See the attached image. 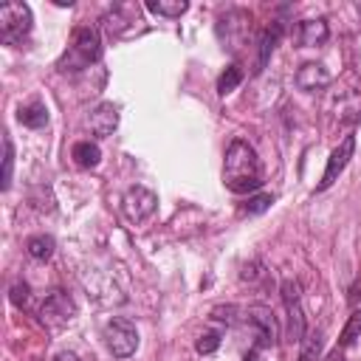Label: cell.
<instances>
[{"label": "cell", "mask_w": 361, "mask_h": 361, "mask_svg": "<svg viewBox=\"0 0 361 361\" xmlns=\"http://www.w3.org/2000/svg\"><path fill=\"white\" fill-rule=\"evenodd\" d=\"M223 183L234 195H251L262 186V166L254 147L243 138H234L223 161Z\"/></svg>", "instance_id": "6da1fadb"}, {"label": "cell", "mask_w": 361, "mask_h": 361, "mask_svg": "<svg viewBox=\"0 0 361 361\" xmlns=\"http://www.w3.org/2000/svg\"><path fill=\"white\" fill-rule=\"evenodd\" d=\"M99 56H102V37H99V31L90 28V25H79V28H73L68 48L59 56L56 71L76 73V71H85V68L96 65Z\"/></svg>", "instance_id": "7a4b0ae2"}, {"label": "cell", "mask_w": 361, "mask_h": 361, "mask_svg": "<svg viewBox=\"0 0 361 361\" xmlns=\"http://www.w3.org/2000/svg\"><path fill=\"white\" fill-rule=\"evenodd\" d=\"M31 6L28 3H3L0 6V39L6 45H20L31 34Z\"/></svg>", "instance_id": "3957f363"}, {"label": "cell", "mask_w": 361, "mask_h": 361, "mask_svg": "<svg viewBox=\"0 0 361 361\" xmlns=\"http://www.w3.org/2000/svg\"><path fill=\"white\" fill-rule=\"evenodd\" d=\"M102 336H104L107 350H110L116 358H130V355L135 353V347H138V330H135V324H133L130 319H121V316L110 319V322L104 324Z\"/></svg>", "instance_id": "277c9868"}, {"label": "cell", "mask_w": 361, "mask_h": 361, "mask_svg": "<svg viewBox=\"0 0 361 361\" xmlns=\"http://www.w3.org/2000/svg\"><path fill=\"white\" fill-rule=\"evenodd\" d=\"M155 206H158V195L152 189L141 186V183L130 186L124 192V200H121V209H124V214H127L130 223H144L147 217L155 214Z\"/></svg>", "instance_id": "5b68a950"}, {"label": "cell", "mask_w": 361, "mask_h": 361, "mask_svg": "<svg viewBox=\"0 0 361 361\" xmlns=\"http://www.w3.org/2000/svg\"><path fill=\"white\" fill-rule=\"evenodd\" d=\"M282 302H285V313H288V338L302 341L307 330H305V310H302V293H299L296 279L282 282Z\"/></svg>", "instance_id": "8992f818"}, {"label": "cell", "mask_w": 361, "mask_h": 361, "mask_svg": "<svg viewBox=\"0 0 361 361\" xmlns=\"http://www.w3.org/2000/svg\"><path fill=\"white\" fill-rule=\"evenodd\" d=\"M245 322H248V327L254 330V336H257V350L259 347H274L276 344V336H279V327H276V319H274V313L268 310V307H262V305H254V307H248L245 310Z\"/></svg>", "instance_id": "52a82bcc"}, {"label": "cell", "mask_w": 361, "mask_h": 361, "mask_svg": "<svg viewBox=\"0 0 361 361\" xmlns=\"http://www.w3.org/2000/svg\"><path fill=\"white\" fill-rule=\"evenodd\" d=\"M353 152H355V135L350 133V135H344V141L330 152V158H327V166H324V175H322V180H319V192H324L327 186H333L336 180H338V175L344 172V166L350 164V158H353Z\"/></svg>", "instance_id": "ba28073f"}, {"label": "cell", "mask_w": 361, "mask_h": 361, "mask_svg": "<svg viewBox=\"0 0 361 361\" xmlns=\"http://www.w3.org/2000/svg\"><path fill=\"white\" fill-rule=\"evenodd\" d=\"M73 302L68 299V293H62V290H51L48 296H45V302H42V307H39V316H42V322L48 324V327H65L71 319H73Z\"/></svg>", "instance_id": "9c48e42d"}, {"label": "cell", "mask_w": 361, "mask_h": 361, "mask_svg": "<svg viewBox=\"0 0 361 361\" xmlns=\"http://www.w3.org/2000/svg\"><path fill=\"white\" fill-rule=\"evenodd\" d=\"M330 82H333V76H330V71H327L322 62H305V65L299 68V73H296V85H299L302 90H307V93L322 90V87H327Z\"/></svg>", "instance_id": "30bf717a"}, {"label": "cell", "mask_w": 361, "mask_h": 361, "mask_svg": "<svg viewBox=\"0 0 361 361\" xmlns=\"http://www.w3.org/2000/svg\"><path fill=\"white\" fill-rule=\"evenodd\" d=\"M135 23H138V6H113V11L104 17V28L110 31V34H116V37H121V34H127L130 28H135Z\"/></svg>", "instance_id": "8fae6325"}, {"label": "cell", "mask_w": 361, "mask_h": 361, "mask_svg": "<svg viewBox=\"0 0 361 361\" xmlns=\"http://www.w3.org/2000/svg\"><path fill=\"white\" fill-rule=\"evenodd\" d=\"M116 127H118V107L110 104V102H102V104L90 113V130H93V135L104 138V135H110Z\"/></svg>", "instance_id": "7c38bea8"}, {"label": "cell", "mask_w": 361, "mask_h": 361, "mask_svg": "<svg viewBox=\"0 0 361 361\" xmlns=\"http://www.w3.org/2000/svg\"><path fill=\"white\" fill-rule=\"evenodd\" d=\"M296 37H299V42H302L305 48H316V45H324V42H327L330 28H327V23H324L322 17H316V20H302Z\"/></svg>", "instance_id": "4fadbf2b"}, {"label": "cell", "mask_w": 361, "mask_h": 361, "mask_svg": "<svg viewBox=\"0 0 361 361\" xmlns=\"http://www.w3.org/2000/svg\"><path fill=\"white\" fill-rule=\"evenodd\" d=\"M17 121L25 124V127H31V130H42L48 124V107H45V102L31 99L28 104H23L17 110Z\"/></svg>", "instance_id": "5bb4252c"}, {"label": "cell", "mask_w": 361, "mask_h": 361, "mask_svg": "<svg viewBox=\"0 0 361 361\" xmlns=\"http://www.w3.org/2000/svg\"><path fill=\"white\" fill-rule=\"evenodd\" d=\"M282 23H271L268 28H265V34H262V39H259V56H257V73L268 65V59H271V54L276 51V45H279V39H282Z\"/></svg>", "instance_id": "9a60e30c"}, {"label": "cell", "mask_w": 361, "mask_h": 361, "mask_svg": "<svg viewBox=\"0 0 361 361\" xmlns=\"http://www.w3.org/2000/svg\"><path fill=\"white\" fill-rule=\"evenodd\" d=\"M71 155H73V164L82 166V169H90V166H96L102 161V149L93 141H76L73 149H71Z\"/></svg>", "instance_id": "2e32d148"}, {"label": "cell", "mask_w": 361, "mask_h": 361, "mask_svg": "<svg viewBox=\"0 0 361 361\" xmlns=\"http://www.w3.org/2000/svg\"><path fill=\"white\" fill-rule=\"evenodd\" d=\"M54 248H56V243H54L51 234H34V237L25 240V251H28V257L37 259V262L51 259V257H54Z\"/></svg>", "instance_id": "e0dca14e"}, {"label": "cell", "mask_w": 361, "mask_h": 361, "mask_svg": "<svg viewBox=\"0 0 361 361\" xmlns=\"http://www.w3.org/2000/svg\"><path fill=\"white\" fill-rule=\"evenodd\" d=\"M299 358L296 361H322V347H324V338L322 333H305V338L299 341Z\"/></svg>", "instance_id": "ac0fdd59"}, {"label": "cell", "mask_w": 361, "mask_h": 361, "mask_svg": "<svg viewBox=\"0 0 361 361\" xmlns=\"http://www.w3.org/2000/svg\"><path fill=\"white\" fill-rule=\"evenodd\" d=\"M189 8L186 0H147V11L158 14V17H180L183 11Z\"/></svg>", "instance_id": "d6986e66"}, {"label": "cell", "mask_w": 361, "mask_h": 361, "mask_svg": "<svg viewBox=\"0 0 361 361\" xmlns=\"http://www.w3.org/2000/svg\"><path fill=\"white\" fill-rule=\"evenodd\" d=\"M358 338H361V310H353L347 324H344V330H341V336H338V350L353 347Z\"/></svg>", "instance_id": "ffe728a7"}, {"label": "cell", "mask_w": 361, "mask_h": 361, "mask_svg": "<svg viewBox=\"0 0 361 361\" xmlns=\"http://www.w3.org/2000/svg\"><path fill=\"white\" fill-rule=\"evenodd\" d=\"M240 82H243V71H240V65H228V68L217 76V93L226 96V93H231Z\"/></svg>", "instance_id": "44dd1931"}, {"label": "cell", "mask_w": 361, "mask_h": 361, "mask_svg": "<svg viewBox=\"0 0 361 361\" xmlns=\"http://www.w3.org/2000/svg\"><path fill=\"white\" fill-rule=\"evenodd\" d=\"M11 172H14V144L11 138H3V175H0L3 189L11 186Z\"/></svg>", "instance_id": "7402d4cb"}, {"label": "cell", "mask_w": 361, "mask_h": 361, "mask_svg": "<svg viewBox=\"0 0 361 361\" xmlns=\"http://www.w3.org/2000/svg\"><path fill=\"white\" fill-rule=\"evenodd\" d=\"M271 203H274V195H251L240 212H243V214H259V212H265Z\"/></svg>", "instance_id": "603a6c76"}, {"label": "cell", "mask_w": 361, "mask_h": 361, "mask_svg": "<svg viewBox=\"0 0 361 361\" xmlns=\"http://www.w3.org/2000/svg\"><path fill=\"white\" fill-rule=\"evenodd\" d=\"M217 347H220V333H214V330L200 333L197 341H195V350H197L200 355H209V353H214Z\"/></svg>", "instance_id": "cb8c5ba5"}, {"label": "cell", "mask_w": 361, "mask_h": 361, "mask_svg": "<svg viewBox=\"0 0 361 361\" xmlns=\"http://www.w3.org/2000/svg\"><path fill=\"white\" fill-rule=\"evenodd\" d=\"M28 285L25 282H14L11 285V293H8V299H11V305H17V307H23L25 302H28Z\"/></svg>", "instance_id": "d4e9b609"}, {"label": "cell", "mask_w": 361, "mask_h": 361, "mask_svg": "<svg viewBox=\"0 0 361 361\" xmlns=\"http://www.w3.org/2000/svg\"><path fill=\"white\" fill-rule=\"evenodd\" d=\"M259 276H262V265H259V262H251V265L243 268V279H251V282H254V279H259Z\"/></svg>", "instance_id": "484cf974"}, {"label": "cell", "mask_w": 361, "mask_h": 361, "mask_svg": "<svg viewBox=\"0 0 361 361\" xmlns=\"http://www.w3.org/2000/svg\"><path fill=\"white\" fill-rule=\"evenodd\" d=\"M54 361H79V358H76L73 353H56V355H54Z\"/></svg>", "instance_id": "4316f807"}, {"label": "cell", "mask_w": 361, "mask_h": 361, "mask_svg": "<svg viewBox=\"0 0 361 361\" xmlns=\"http://www.w3.org/2000/svg\"><path fill=\"white\" fill-rule=\"evenodd\" d=\"M358 296H361V285H353V290H350V305H355Z\"/></svg>", "instance_id": "83f0119b"}, {"label": "cell", "mask_w": 361, "mask_h": 361, "mask_svg": "<svg viewBox=\"0 0 361 361\" xmlns=\"http://www.w3.org/2000/svg\"><path fill=\"white\" fill-rule=\"evenodd\" d=\"M327 361H344V350H338V347H336V350L330 353V358H327Z\"/></svg>", "instance_id": "f1b7e54d"}, {"label": "cell", "mask_w": 361, "mask_h": 361, "mask_svg": "<svg viewBox=\"0 0 361 361\" xmlns=\"http://www.w3.org/2000/svg\"><path fill=\"white\" fill-rule=\"evenodd\" d=\"M243 361H259V350H257V347H254V350H248Z\"/></svg>", "instance_id": "f546056e"}]
</instances>
